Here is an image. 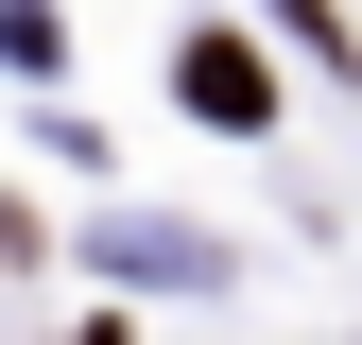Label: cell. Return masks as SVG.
<instances>
[{
	"instance_id": "1",
	"label": "cell",
	"mask_w": 362,
	"mask_h": 345,
	"mask_svg": "<svg viewBox=\"0 0 362 345\" xmlns=\"http://www.w3.org/2000/svg\"><path fill=\"white\" fill-rule=\"evenodd\" d=\"M173 86H190V121H276V69H259V35H190V52H173Z\"/></svg>"
}]
</instances>
